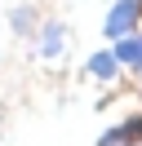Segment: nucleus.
<instances>
[{
	"instance_id": "f257e3e1",
	"label": "nucleus",
	"mask_w": 142,
	"mask_h": 146,
	"mask_svg": "<svg viewBox=\"0 0 142 146\" xmlns=\"http://www.w3.org/2000/svg\"><path fill=\"white\" fill-rule=\"evenodd\" d=\"M133 31H142V0H115L111 9H107L102 36L120 40V36H133Z\"/></svg>"
},
{
	"instance_id": "f03ea898",
	"label": "nucleus",
	"mask_w": 142,
	"mask_h": 146,
	"mask_svg": "<svg viewBox=\"0 0 142 146\" xmlns=\"http://www.w3.org/2000/svg\"><path fill=\"white\" fill-rule=\"evenodd\" d=\"M36 49H40V58H62V49H67V22H58V18L40 22V31H36Z\"/></svg>"
},
{
	"instance_id": "7ed1b4c3",
	"label": "nucleus",
	"mask_w": 142,
	"mask_h": 146,
	"mask_svg": "<svg viewBox=\"0 0 142 146\" xmlns=\"http://www.w3.org/2000/svg\"><path fill=\"white\" fill-rule=\"evenodd\" d=\"M111 49H115V58H120V66H124V71L142 75V31H133V36H120V40H111Z\"/></svg>"
},
{
	"instance_id": "20e7f679",
	"label": "nucleus",
	"mask_w": 142,
	"mask_h": 146,
	"mask_svg": "<svg viewBox=\"0 0 142 146\" xmlns=\"http://www.w3.org/2000/svg\"><path fill=\"white\" fill-rule=\"evenodd\" d=\"M98 146H142V115L124 119V124L107 128L102 137H98Z\"/></svg>"
},
{
	"instance_id": "39448f33",
	"label": "nucleus",
	"mask_w": 142,
	"mask_h": 146,
	"mask_svg": "<svg viewBox=\"0 0 142 146\" xmlns=\"http://www.w3.org/2000/svg\"><path fill=\"white\" fill-rule=\"evenodd\" d=\"M84 71L93 75V80H102V84H111L115 75L124 71V66H120V58H115V49H98V53H89V62H84Z\"/></svg>"
},
{
	"instance_id": "423d86ee",
	"label": "nucleus",
	"mask_w": 142,
	"mask_h": 146,
	"mask_svg": "<svg viewBox=\"0 0 142 146\" xmlns=\"http://www.w3.org/2000/svg\"><path fill=\"white\" fill-rule=\"evenodd\" d=\"M13 31H18V36L40 31V27H36V13H31V9H13Z\"/></svg>"
}]
</instances>
